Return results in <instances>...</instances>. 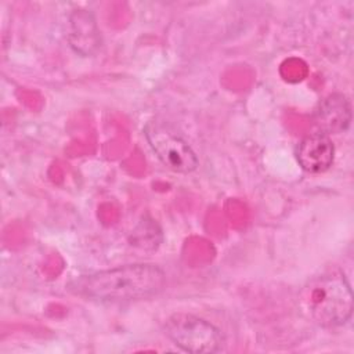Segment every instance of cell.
Returning a JSON list of instances; mask_svg holds the SVG:
<instances>
[{
  "instance_id": "cell-7",
  "label": "cell",
  "mask_w": 354,
  "mask_h": 354,
  "mask_svg": "<svg viewBox=\"0 0 354 354\" xmlns=\"http://www.w3.org/2000/svg\"><path fill=\"white\" fill-rule=\"evenodd\" d=\"M69 41L73 50L82 55H91L98 48L101 37L91 12L76 10L71 15Z\"/></svg>"
},
{
  "instance_id": "cell-3",
  "label": "cell",
  "mask_w": 354,
  "mask_h": 354,
  "mask_svg": "<svg viewBox=\"0 0 354 354\" xmlns=\"http://www.w3.org/2000/svg\"><path fill=\"white\" fill-rule=\"evenodd\" d=\"M166 336L188 353H217L224 337L212 322L188 313H176L165 322Z\"/></svg>"
},
{
  "instance_id": "cell-4",
  "label": "cell",
  "mask_w": 354,
  "mask_h": 354,
  "mask_svg": "<svg viewBox=\"0 0 354 354\" xmlns=\"http://www.w3.org/2000/svg\"><path fill=\"white\" fill-rule=\"evenodd\" d=\"M144 136L156 158L171 171L187 174L198 167L199 160L194 149L167 124L149 122L144 127Z\"/></svg>"
},
{
  "instance_id": "cell-5",
  "label": "cell",
  "mask_w": 354,
  "mask_h": 354,
  "mask_svg": "<svg viewBox=\"0 0 354 354\" xmlns=\"http://www.w3.org/2000/svg\"><path fill=\"white\" fill-rule=\"evenodd\" d=\"M296 158L303 170L318 174L326 171L335 158V147L328 134L317 131L306 136L296 151Z\"/></svg>"
},
{
  "instance_id": "cell-6",
  "label": "cell",
  "mask_w": 354,
  "mask_h": 354,
  "mask_svg": "<svg viewBox=\"0 0 354 354\" xmlns=\"http://www.w3.org/2000/svg\"><path fill=\"white\" fill-rule=\"evenodd\" d=\"M314 122L319 131L328 136L346 131L351 122V104L347 95L333 93L325 97L315 108Z\"/></svg>"
},
{
  "instance_id": "cell-2",
  "label": "cell",
  "mask_w": 354,
  "mask_h": 354,
  "mask_svg": "<svg viewBox=\"0 0 354 354\" xmlns=\"http://www.w3.org/2000/svg\"><path fill=\"white\" fill-rule=\"evenodd\" d=\"M301 311L319 326L346 324L353 314V292L344 272L328 268L311 277L299 293Z\"/></svg>"
},
{
  "instance_id": "cell-1",
  "label": "cell",
  "mask_w": 354,
  "mask_h": 354,
  "mask_svg": "<svg viewBox=\"0 0 354 354\" xmlns=\"http://www.w3.org/2000/svg\"><path fill=\"white\" fill-rule=\"evenodd\" d=\"M165 285L166 274L160 267L134 263L80 277L72 289L91 300L116 303L149 299L162 292Z\"/></svg>"
}]
</instances>
